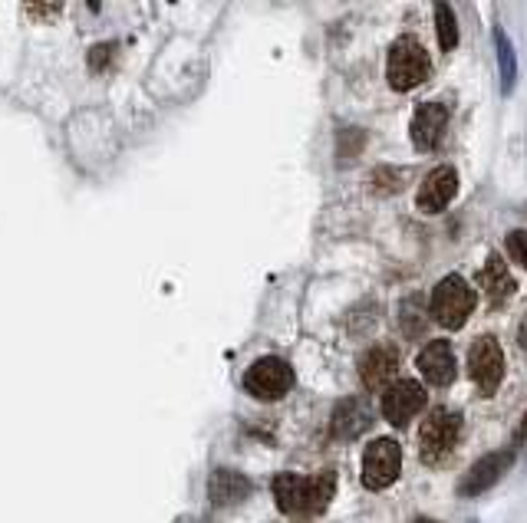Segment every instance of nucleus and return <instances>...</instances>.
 Wrapping results in <instances>:
<instances>
[{
    "instance_id": "nucleus-1",
    "label": "nucleus",
    "mask_w": 527,
    "mask_h": 523,
    "mask_svg": "<svg viewBox=\"0 0 527 523\" xmlns=\"http://www.w3.org/2000/svg\"><path fill=\"white\" fill-rule=\"evenodd\" d=\"M336 494V474H317V477H300V474H277L274 477V500L277 507L290 517H313L323 514L330 507Z\"/></svg>"
},
{
    "instance_id": "nucleus-2",
    "label": "nucleus",
    "mask_w": 527,
    "mask_h": 523,
    "mask_svg": "<svg viewBox=\"0 0 527 523\" xmlns=\"http://www.w3.org/2000/svg\"><path fill=\"white\" fill-rule=\"evenodd\" d=\"M478 293L472 290V283H465V277L448 274L435 283L432 300H429V316L445 329H462L468 323V316L475 313Z\"/></svg>"
},
{
    "instance_id": "nucleus-3",
    "label": "nucleus",
    "mask_w": 527,
    "mask_h": 523,
    "mask_svg": "<svg viewBox=\"0 0 527 523\" xmlns=\"http://www.w3.org/2000/svg\"><path fill=\"white\" fill-rule=\"evenodd\" d=\"M429 73H432V60L416 37H399L389 47L386 79L396 93H409V89L422 86L429 79Z\"/></svg>"
},
{
    "instance_id": "nucleus-4",
    "label": "nucleus",
    "mask_w": 527,
    "mask_h": 523,
    "mask_svg": "<svg viewBox=\"0 0 527 523\" xmlns=\"http://www.w3.org/2000/svg\"><path fill=\"white\" fill-rule=\"evenodd\" d=\"M462 415L452 412V408H435V412L422 422L419 431V451L425 464H442L448 454L455 451L458 438H462Z\"/></svg>"
},
{
    "instance_id": "nucleus-5",
    "label": "nucleus",
    "mask_w": 527,
    "mask_h": 523,
    "mask_svg": "<svg viewBox=\"0 0 527 523\" xmlns=\"http://www.w3.org/2000/svg\"><path fill=\"white\" fill-rule=\"evenodd\" d=\"M244 389L261 402H277L294 389V369H290V362L284 359L264 356L244 372Z\"/></svg>"
},
{
    "instance_id": "nucleus-6",
    "label": "nucleus",
    "mask_w": 527,
    "mask_h": 523,
    "mask_svg": "<svg viewBox=\"0 0 527 523\" xmlns=\"http://www.w3.org/2000/svg\"><path fill=\"white\" fill-rule=\"evenodd\" d=\"M402 471V448L396 438H376L366 445L363 454V484L369 491H386L396 484Z\"/></svg>"
},
{
    "instance_id": "nucleus-7",
    "label": "nucleus",
    "mask_w": 527,
    "mask_h": 523,
    "mask_svg": "<svg viewBox=\"0 0 527 523\" xmlns=\"http://www.w3.org/2000/svg\"><path fill=\"white\" fill-rule=\"evenodd\" d=\"M468 375L475 379L478 392L491 399L501 389L504 379V352L495 336H478L472 343V352H468Z\"/></svg>"
},
{
    "instance_id": "nucleus-8",
    "label": "nucleus",
    "mask_w": 527,
    "mask_h": 523,
    "mask_svg": "<svg viewBox=\"0 0 527 523\" xmlns=\"http://www.w3.org/2000/svg\"><path fill=\"white\" fill-rule=\"evenodd\" d=\"M514 458H518V451H514V448L491 451V454H485V458H478L472 468L465 471L462 481H458V494H462V497H478V494L491 491V487H495L501 477L508 474Z\"/></svg>"
},
{
    "instance_id": "nucleus-9",
    "label": "nucleus",
    "mask_w": 527,
    "mask_h": 523,
    "mask_svg": "<svg viewBox=\"0 0 527 523\" xmlns=\"http://www.w3.org/2000/svg\"><path fill=\"white\" fill-rule=\"evenodd\" d=\"M425 408V389L416 379H399L392 382L383 395V415L389 425L406 428L412 422V415H419Z\"/></svg>"
},
{
    "instance_id": "nucleus-10",
    "label": "nucleus",
    "mask_w": 527,
    "mask_h": 523,
    "mask_svg": "<svg viewBox=\"0 0 527 523\" xmlns=\"http://www.w3.org/2000/svg\"><path fill=\"white\" fill-rule=\"evenodd\" d=\"M455 195H458V172L452 165H439L425 175L419 195H416V204L422 214H439L452 204Z\"/></svg>"
},
{
    "instance_id": "nucleus-11",
    "label": "nucleus",
    "mask_w": 527,
    "mask_h": 523,
    "mask_svg": "<svg viewBox=\"0 0 527 523\" xmlns=\"http://www.w3.org/2000/svg\"><path fill=\"white\" fill-rule=\"evenodd\" d=\"M445 125H448V106H442V102H422L409 125L412 145H416L419 152H432L435 145L442 142Z\"/></svg>"
},
{
    "instance_id": "nucleus-12",
    "label": "nucleus",
    "mask_w": 527,
    "mask_h": 523,
    "mask_svg": "<svg viewBox=\"0 0 527 523\" xmlns=\"http://www.w3.org/2000/svg\"><path fill=\"white\" fill-rule=\"evenodd\" d=\"M419 372L425 375V382L435 385V389H445V385L455 382V372H458V362H455V352L445 339H432L429 346L419 352Z\"/></svg>"
},
{
    "instance_id": "nucleus-13",
    "label": "nucleus",
    "mask_w": 527,
    "mask_h": 523,
    "mask_svg": "<svg viewBox=\"0 0 527 523\" xmlns=\"http://www.w3.org/2000/svg\"><path fill=\"white\" fill-rule=\"evenodd\" d=\"M396 369H399V352L392 346H386V343H379V346H373L363 356L360 379H363L366 389L379 392V389H389V385H392V375H396Z\"/></svg>"
},
{
    "instance_id": "nucleus-14",
    "label": "nucleus",
    "mask_w": 527,
    "mask_h": 523,
    "mask_svg": "<svg viewBox=\"0 0 527 523\" xmlns=\"http://www.w3.org/2000/svg\"><path fill=\"white\" fill-rule=\"evenodd\" d=\"M369 425H373V412H369V405L363 399H343L340 405L333 408L330 431H333L336 441L360 438Z\"/></svg>"
},
{
    "instance_id": "nucleus-15",
    "label": "nucleus",
    "mask_w": 527,
    "mask_h": 523,
    "mask_svg": "<svg viewBox=\"0 0 527 523\" xmlns=\"http://www.w3.org/2000/svg\"><path fill=\"white\" fill-rule=\"evenodd\" d=\"M251 494V481L234 468H218L208 477V497L215 507H234Z\"/></svg>"
},
{
    "instance_id": "nucleus-16",
    "label": "nucleus",
    "mask_w": 527,
    "mask_h": 523,
    "mask_svg": "<svg viewBox=\"0 0 527 523\" xmlns=\"http://www.w3.org/2000/svg\"><path fill=\"white\" fill-rule=\"evenodd\" d=\"M481 287H485V297L491 306H501L514 297L518 283H514V277L508 274V264H504L501 254H488L485 270H481Z\"/></svg>"
},
{
    "instance_id": "nucleus-17",
    "label": "nucleus",
    "mask_w": 527,
    "mask_h": 523,
    "mask_svg": "<svg viewBox=\"0 0 527 523\" xmlns=\"http://www.w3.org/2000/svg\"><path fill=\"white\" fill-rule=\"evenodd\" d=\"M495 47H498V63H501V93L511 96L514 83H518V63H514V50L508 33L501 27H495Z\"/></svg>"
},
{
    "instance_id": "nucleus-18",
    "label": "nucleus",
    "mask_w": 527,
    "mask_h": 523,
    "mask_svg": "<svg viewBox=\"0 0 527 523\" xmlns=\"http://www.w3.org/2000/svg\"><path fill=\"white\" fill-rule=\"evenodd\" d=\"M429 306L422 303V297H406L402 300V310H399V326H402V333L406 336H422L425 333V323H429Z\"/></svg>"
},
{
    "instance_id": "nucleus-19",
    "label": "nucleus",
    "mask_w": 527,
    "mask_h": 523,
    "mask_svg": "<svg viewBox=\"0 0 527 523\" xmlns=\"http://www.w3.org/2000/svg\"><path fill=\"white\" fill-rule=\"evenodd\" d=\"M435 33H439V47L445 53L458 47V20L452 4H435Z\"/></svg>"
},
{
    "instance_id": "nucleus-20",
    "label": "nucleus",
    "mask_w": 527,
    "mask_h": 523,
    "mask_svg": "<svg viewBox=\"0 0 527 523\" xmlns=\"http://www.w3.org/2000/svg\"><path fill=\"white\" fill-rule=\"evenodd\" d=\"M504 247H508V254L527 270V231H511L504 237Z\"/></svg>"
},
{
    "instance_id": "nucleus-21",
    "label": "nucleus",
    "mask_w": 527,
    "mask_h": 523,
    "mask_svg": "<svg viewBox=\"0 0 527 523\" xmlns=\"http://www.w3.org/2000/svg\"><path fill=\"white\" fill-rule=\"evenodd\" d=\"M521 448H527V415L521 418L518 431H514V451H521Z\"/></svg>"
},
{
    "instance_id": "nucleus-22",
    "label": "nucleus",
    "mask_w": 527,
    "mask_h": 523,
    "mask_svg": "<svg viewBox=\"0 0 527 523\" xmlns=\"http://www.w3.org/2000/svg\"><path fill=\"white\" fill-rule=\"evenodd\" d=\"M521 346L527 349V316H524V323H521Z\"/></svg>"
},
{
    "instance_id": "nucleus-23",
    "label": "nucleus",
    "mask_w": 527,
    "mask_h": 523,
    "mask_svg": "<svg viewBox=\"0 0 527 523\" xmlns=\"http://www.w3.org/2000/svg\"><path fill=\"white\" fill-rule=\"evenodd\" d=\"M416 523H439V520H432V517H416Z\"/></svg>"
}]
</instances>
